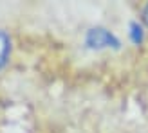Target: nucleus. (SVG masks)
Masks as SVG:
<instances>
[{
    "mask_svg": "<svg viewBox=\"0 0 148 133\" xmlns=\"http://www.w3.org/2000/svg\"><path fill=\"white\" fill-rule=\"evenodd\" d=\"M85 45L88 49H119L121 41L117 40V36L114 33H110L105 27H92L87 31L85 36Z\"/></svg>",
    "mask_w": 148,
    "mask_h": 133,
    "instance_id": "f257e3e1",
    "label": "nucleus"
},
{
    "mask_svg": "<svg viewBox=\"0 0 148 133\" xmlns=\"http://www.w3.org/2000/svg\"><path fill=\"white\" fill-rule=\"evenodd\" d=\"M9 54H11V38L7 36V33L0 29V70L9 61Z\"/></svg>",
    "mask_w": 148,
    "mask_h": 133,
    "instance_id": "f03ea898",
    "label": "nucleus"
},
{
    "mask_svg": "<svg viewBox=\"0 0 148 133\" xmlns=\"http://www.w3.org/2000/svg\"><path fill=\"white\" fill-rule=\"evenodd\" d=\"M130 38L136 45H141L143 38H145V31H143V25L139 22H132L130 24Z\"/></svg>",
    "mask_w": 148,
    "mask_h": 133,
    "instance_id": "7ed1b4c3",
    "label": "nucleus"
},
{
    "mask_svg": "<svg viewBox=\"0 0 148 133\" xmlns=\"http://www.w3.org/2000/svg\"><path fill=\"white\" fill-rule=\"evenodd\" d=\"M141 18H143V22H145V25L148 27V4L145 5V9H143V14H141Z\"/></svg>",
    "mask_w": 148,
    "mask_h": 133,
    "instance_id": "20e7f679",
    "label": "nucleus"
}]
</instances>
